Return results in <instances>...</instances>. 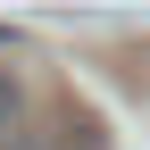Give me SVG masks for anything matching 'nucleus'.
I'll return each mask as SVG.
<instances>
[{
  "label": "nucleus",
  "mask_w": 150,
  "mask_h": 150,
  "mask_svg": "<svg viewBox=\"0 0 150 150\" xmlns=\"http://www.w3.org/2000/svg\"><path fill=\"white\" fill-rule=\"evenodd\" d=\"M17 150H33V142H17Z\"/></svg>",
  "instance_id": "f03ea898"
},
{
  "label": "nucleus",
  "mask_w": 150,
  "mask_h": 150,
  "mask_svg": "<svg viewBox=\"0 0 150 150\" xmlns=\"http://www.w3.org/2000/svg\"><path fill=\"white\" fill-rule=\"evenodd\" d=\"M0 125H17V83L0 75Z\"/></svg>",
  "instance_id": "f257e3e1"
}]
</instances>
